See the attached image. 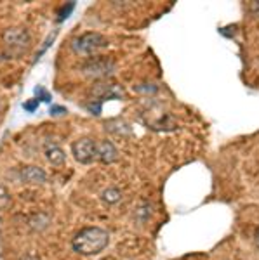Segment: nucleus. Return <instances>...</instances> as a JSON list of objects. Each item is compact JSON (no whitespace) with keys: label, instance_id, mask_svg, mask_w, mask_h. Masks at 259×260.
I'll use <instances>...</instances> for the list:
<instances>
[{"label":"nucleus","instance_id":"dca6fc26","mask_svg":"<svg viewBox=\"0 0 259 260\" xmlns=\"http://www.w3.org/2000/svg\"><path fill=\"white\" fill-rule=\"evenodd\" d=\"M39 103H40L39 99H32L30 103H24V104H23V108H24L26 111H32V113H33V111L37 110V108H39Z\"/></svg>","mask_w":259,"mask_h":260},{"label":"nucleus","instance_id":"a211bd4d","mask_svg":"<svg viewBox=\"0 0 259 260\" xmlns=\"http://www.w3.org/2000/svg\"><path fill=\"white\" fill-rule=\"evenodd\" d=\"M89 110L93 111V115H99V111H101V103H96V104H89Z\"/></svg>","mask_w":259,"mask_h":260},{"label":"nucleus","instance_id":"20e7f679","mask_svg":"<svg viewBox=\"0 0 259 260\" xmlns=\"http://www.w3.org/2000/svg\"><path fill=\"white\" fill-rule=\"evenodd\" d=\"M83 75L93 78H106L110 77L115 71V62L106 59V57H93V59H87L82 64Z\"/></svg>","mask_w":259,"mask_h":260},{"label":"nucleus","instance_id":"f03ea898","mask_svg":"<svg viewBox=\"0 0 259 260\" xmlns=\"http://www.w3.org/2000/svg\"><path fill=\"white\" fill-rule=\"evenodd\" d=\"M73 50L77 54H82V56H91L94 54L96 50L106 47V39L101 35V33H96V31H87L83 35L77 37L72 44Z\"/></svg>","mask_w":259,"mask_h":260},{"label":"nucleus","instance_id":"6ab92c4d","mask_svg":"<svg viewBox=\"0 0 259 260\" xmlns=\"http://www.w3.org/2000/svg\"><path fill=\"white\" fill-rule=\"evenodd\" d=\"M254 241H256V245H257V248H259V228L256 229V234H254Z\"/></svg>","mask_w":259,"mask_h":260},{"label":"nucleus","instance_id":"9d476101","mask_svg":"<svg viewBox=\"0 0 259 260\" xmlns=\"http://www.w3.org/2000/svg\"><path fill=\"white\" fill-rule=\"evenodd\" d=\"M101 200L106 205H117L122 201V191L119 187H108L101 192Z\"/></svg>","mask_w":259,"mask_h":260},{"label":"nucleus","instance_id":"2eb2a0df","mask_svg":"<svg viewBox=\"0 0 259 260\" xmlns=\"http://www.w3.org/2000/svg\"><path fill=\"white\" fill-rule=\"evenodd\" d=\"M35 94H37L35 99H39V101H45V103H49V101H51V94H49V92H45L42 87H37Z\"/></svg>","mask_w":259,"mask_h":260},{"label":"nucleus","instance_id":"aec40b11","mask_svg":"<svg viewBox=\"0 0 259 260\" xmlns=\"http://www.w3.org/2000/svg\"><path fill=\"white\" fill-rule=\"evenodd\" d=\"M23 260H39V258H37V257H24Z\"/></svg>","mask_w":259,"mask_h":260},{"label":"nucleus","instance_id":"412c9836","mask_svg":"<svg viewBox=\"0 0 259 260\" xmlns=\"http://www.w3.org/2000/svg\"><path fill=\"white\" fill-rule=\"evenodd\" d=\"M0 110H2V104H0Z\"/></svg>","mask_w":259,"mask_h":260},{"label":"nucleus","instance_id":"0eeeda50","mask_svg":"<svg viewBox=\"0 0 259 260\" xmlns=\"http://www.w3.org/2000/svg\"><path fill=\"white\" fill-rule=\"evenodd\" d=\"M98 160L110 165L119 160V149L115 148V144L111 141H103L98 144Z\"/></svg>","mask_w":259,"mask_h":260},{"label":"nucleus","instance_id":"1a4fd4ad","mask_svg":"<svg viewBox=\"0 0 259 260\" xmlns=\"http://www.w3.org/2000/svg\"><path fill=\"white\" fill-rule=\"evenodd\" d=\"M45 158H47V161L51 163V165H54V167H61L63 163L66 161L65 151H63L60 146H56V144L45 148Z\"/></svg>","mask_w":259,"mask_h":260},{"label":"nucleus","instance_id":"39448f33","mask_svg":"<svg viewBox=\"0 0 259 260\" xmlns=\"http://www.w3.org/2000/svg\"><path fill=\"white\" fill-rule=\"evenodd\" d=\"M2 40H4V44L12 50H24L30 45V33L24 30V28L12 26V28H7V30L2 33Z\"/></svg>","mask_w":259,"mask_h":260},{"label":"nucleus","instance_id":"4468645a","mask_svg":"<svg viewBox=\"0 0 259 260\" xmlns=\"http://www.w3.org/2000/svg\"><path fill=\"white\" fill-rule=\"evenodd\" d=\"M245 9H247L249 14L257 16V18H259V0H257V2H254V0H249V2L245 4Z\"/></svg>","mask_w":259,"mask_h":260},{"label":"nucleus","instance_id":"ddd939ff","mask_svg":"<svg viewBox=\"0 0 259 260\" xmlns=\"http://www.w3.org/2000/svg\"><path fill=\"white\" fill-rule=\"evenodd\" d=\"M73 9H75V2H68V4H66V6L60 11V18H57V21H60V23H61V21H65L70 14H72V11H73Z\"/></svg>","mask_w":259,"mask_h":260},{"label":"nucleus","instance_id":"423d86ee","mask_svg":"<svg viewBox=\"0 0 259 260\" xmlns=\"http://www.w3.org/2000/svg\"><path fill=\"white\" fill-rule=\"evenodd\" d=\"M19 177H21L23 182L37 184V186L47 182V174H45L42 169H39V167H33V165L23 167V169L19 170Z\"/></svg>","mask_w":259,"mask_h":260},{"label":"nucleus","instance_id":"f8f14e48","mask_svg":"<svg viewBox=\"0 0 259 260\" xmlns=\"http://www.w3.org/2000/svg\"><path fill=\"white\" fill-rule=\"evenodd\" d=\"M11 205V196H9V191L0 184V210L7 208Z\"/></svg>","mask_w":259,"mask_h":260},{"label":"nucleus","instance_id":"f257e3e1","mask_svg":"<svg viewBox=\"0 0 259 260\" xmlns=\"http://www.w3.org/2000/svg\"><path fill=\"white\" fill-rule=\"evenodd\" d=\"M110 234L101 228H85L75 234L72 248L80 255H98L108 246Z\"/></svg>","mask_w":259,"mask_h":260},{"label":"nucleus","instance_id":"f3484780","mask_svg":"<svg viewBox=\"0 0 259 260\" xmlns=\"http://www.w3.org/2000/svg\"><path fill=\"white\" fill-rule=\"evenodd\" d=\"M65 113H66V110H65V108H61V106H54L51 110L52 116H60V115H65Z\"/></svg>","mask_w":259,"mask_h":260},{"label":"nucleus","instance_id":"7ed1b4c3","mask_svg":"<svg viewBox=\"0 0 259 260\" xmlns=\"http://www.w3.org/2000/svg\"><path fill=\"white\" fill-rule=\"evenodd\" d=\"M72 153L73 158L82 165H89L94 160H98V142H94L89 137H83V139H78L75 144L72 146Z\"/></svg>","mask_w":259,"mask_h":260},{"label":"nucleus","instance_id":"9b49d317","mask_svg":"<svg viewBox=\"0 0 259 260\" xmlns=\"http://www.w3.org/2000/svg\"><path fill=\"white\" fill-rule=\"evenodd\" d=\"M30 225H32V229H37V231L45 229L49 225V217L45 215V213H39V215H35L30 220Z\"/></svg>","mask_w":259,"mask_h":260},{"label":"nucleus","instance_id":"6e6552de","mask_svg":"<svg viewBox=\"0 0 259 260\" xmlns=\"http://www.w3.org/2000/svg\"><path fill=\"white\" fill-rule=\"evenodd\" d=\"M91 94L96 95V98H99L98 101L101 103L104 99H111V98H115V95H120V89L115 85H110V83H106V82H99L94 85V89L91 90Z\"/></svg>","mask_w":259,"mask_h":260}]
</instances>
